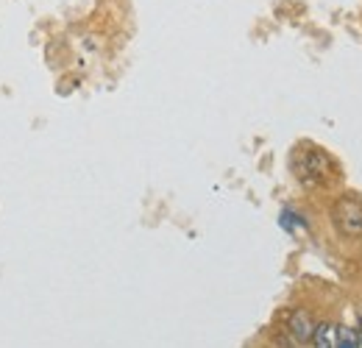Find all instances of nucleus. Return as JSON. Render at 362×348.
<instances>
[{"label": "nucleus", "instance_id": "obj_1", "mask_svg": "<svg viewBox=\"0 0 362 348\" xmlns=\"http://www.w3.org/2000/svg\"><path fill=\"white\" fill-rule=\"evenodd\" d=\"M293 168L301 184L307 187H329L334 181V162L326 151H320L317 145H304L296 151L293 156Z\"/></svg>", "mask_w": 362, "mask_h": 348}, {"label": "nucleus", "instance_id": "obj_2", "mask_svg": "<svg viewBox=\"0 0 362 348\" xmlns=\"http://www.w3.org/2000/svg\"><path fill=\"white\" fill-rule=\"evenodd\" d=\"M334 223L346 237H362V204L354 198H340L334 204Z\"/></svg>", "mask_w": 362, "mask_h": 348}, {"label": "nucleus", "instance_id": "obj_3", "mask_svg": "<svg viewBox=\"0 0 362 348\" xmlns=\"http://www.w3.org/2000/svg\"><path fill=\"white\" fill-rule=\"evenodd\" d=\"M287 332L296 337V343H310L315 332V320L307 309H293L287 318Z\"/></svg>", "mask_w": 362, "mask_h": 348}, {"label": "nucleus", "instance_id": "obj_4", "mask_svg": "<svg viewBox=\"0 0 362 348\" xmlns=\"http://www.w3.org/2000/svg\"><path fill=\"white\" fill-rule=\"evenodd\" d=\"M313 346L315 348H337V326H334V323H329V320L315 323Z\"/></svg>", "mask_w": 362, "mask_h": 348}, {"label": "nucleus", "instance_id": "obj_5", "mask_svg": "<svg viewBox=\"0 0 362 348\" xmlns=\"http://www.w3.org/2000/svg\"><path fill=\"white\" fill-rule=\"evenodd\" d=\"M337 348H360V335L354 326H337Z\"/></svg>", "mask_w": 362, "mask_h": 348}, {"label": "nucleus", "instance_id": "obj_6", "mask_svg": "<svg viewBox=\"0 0 362 348\" xmlns=\"http://www.w3.org/2000/svg\"><path fill=\"white\" fill-rule=\"evenodd\" d=\"M281 226H284V228H293V226H304V220L296 218V212H284V215H281Z\"/></svg>", "mask_w": 362, "mask_h": 348}, {"label": "nucleus", "instance_id": "obj_7", "mask_svg": "<svg viewBox=\"0 0 362 348\" xmlns=\"http://www.w3.org/2000/svg\"><path fill=\"white\" fill-rule=\"evenodd\" d=\"M357 335H360V348H362V326L357 329Z\"/></svg>", "mask_w": 362, "mask_h": 348}]
</instances>
